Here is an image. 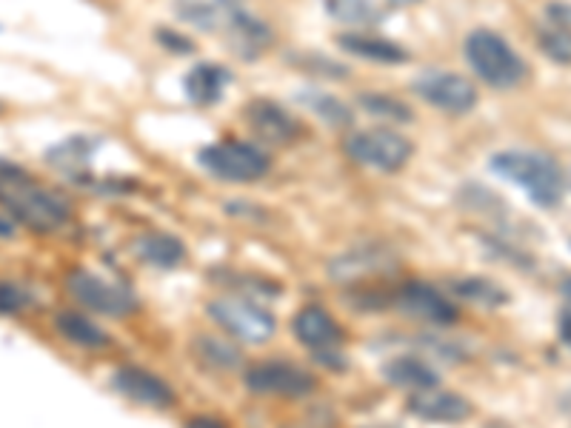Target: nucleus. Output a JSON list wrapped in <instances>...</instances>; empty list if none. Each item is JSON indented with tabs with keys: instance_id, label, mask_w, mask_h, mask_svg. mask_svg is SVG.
<instances>
[{
	"instance_id": "f03ea898",
	"label": "nucleus",
	"mask_w": 571,
	"mask_h": 428,
	"mask_svg": "<svg viewBox=\"0 0 571 428\" xmlns=\"http://www.w3.org/2000/svg\"><path fill=\"white\" fill-rule=\"evenodd\" d=\"M492 172L509 183H517L532 203L549 209L563 197V172L557 160L543 152H526V149H509L497 152L489 160Z\"/></svg>"
},
{
	"instance_id": "20e7f679",
	"label": "nucleus",
	"mask_w": 571,
	"mask_h": 428,
	"mask_svg": "<svg viewBox=\"0 0 571 428\" xmlns=\"http://www.w3.org/2000/svg\"><path fill=\"white\" fill-rule=\"evenodd\" d=\"M200 163L209 175L232 180V183L260 180L272 166V160L263 149H257L252 143H240V140H223V143L206 146L200 152Z\"/></svg>"
},
{
	"instance_id": "c9c22d12",
	"label": "nucleus",
	"mask_w": 571,
	"mask_h": 428,
	"mask_svg": "<svg viewBox=\"0 0 571 428\" xmlns=\"http://www.w3.org/2000/svg\"><path fill=\"white\" fill-rule=\"evenodd\" d=\"M0 109H3V106H0Z\"/></svg>"
},
{
	"instance_id": "393cba45",
	"label": "nucleus",
	"mask_w": 571,
	"mask_h": 428,
	"mask_svg": "<svg viewBox=\"0 0 571 428\" xmlns=\"http://www.w3.org/2000/svg\"><path fill=\"white\" fill-rule=\"evenodd\" d=\"M452 289L463 300H469V303H477V306H500V303H506L509 300V294L503 292L500 286H494L489 280H454Z\"/></svg>"
},
{
	"instance_id": "a211bd4d",
	"label": "nucleus",
	"mask_w": 571,
	"mask_h": 428,
	"mask_svg": "<svg viewBox=\"0 0 571 428\" xmlns=\"http://www.w3.org/2000/svg\"><path fill=\"white\" fill-rule=\"evenodd\" d=\"M386 266H392V257L383 252L380 246H360L355 252L340 254L335 263L329 266V274L337 277V280H357L363 274L380 272Z\"/></svg>"
},
{
	"instance_id": "f8f14e48",
	"label": "nucleus",
	"mask_w": 571,
	"mask_h": 428,
	"mask_svg": "<svg viewBox=\"0 0 571 428\" xmlns=\"http://www.w3.org/2000/svg\"><path fill=\"white\" fill-rule=\"evenodd\" d=\"M295 329V337L312 349L315 354H323V351H332L335 354L340 349V340H343V331L337 326V320L329 312H323L320 306H306L300 309L292 323Z\"/></svg>"
},
{
	"instance_id": "b1692460",
	"label": "nucleus",
	"mask_w": 571,
	"mask_h": 428,
	"mask_svg": "<svg viewBox=\"0 0 571 428\" xmlns=\"http://www.w3.org/2000/svg\"><path fill=\"white\" fill-rule=\"evenodd\" d=\"M360 106L372 117L383 120V123H412L414 117V112L406 103H400V100L392 98V95H380V92H377V95L375 92L360 95Z\"/></svg>"
},
{
	"instance_id": "0eeeda50",
	"label": "nucleus",
	"mask_w": 571,
	"mask_h": 428,
	"mask_svg": "<svg viewBox=\"0 0 571 428\" xmlns=\"http://www.w3.org/2000/svg\"><path fill=\"white\" fill-rule=\"evenodd\" d=\"M209 314L217 326L246 343H266L275 334V317L243 297H220L209 303Z\"/></svg>"
},
{
	"instance_id": "5701e85b",
	"label": "nucleus",
	"mask_w": 571,
	"mask_h": 428,
	"mask_svg": "<svg viewBox=\"0 0 571 428\" xmlns=\"http://www.w3.org/2000/svg\"><path fill=\"white\" fill-rule=\"evenodd\" d=\"M229 40H232V46H235L240 55L257 58L260 52H266V49L272 46V32H269L266 23H260L255 15H249V18L243 20L235 32L229 35Z\"/></svg>"
},
{
	"instance_id": "2eb2a0df",
	"label": "nucleus",
	"mask_w": 571,
	"mask_h": 428,
	"mask_svg": "<svg viewBox=\"0 0 571 428\" xmlns=\"http://www.w3.org/2000/svg\"><path fill=\"white\" fill-rule=\"evenodd\" d=\"M397 303L403 312L414 314L420 320H429V323H452L457 312L454 306L437 292L434 286H426V283H409L403 286L400 294H397Z\"/></svg>"
},
{
	"instance_id": "f704fd0d",
	"label": "nucleus",
	"mask_w": 571,
	"mask_h": 428,
	"mask_svg": "<svg viewBox=\"0 0 571 428\" xmlns=\"http://www.w3.org/2000/svg\"><path fill=\"white\" fill-rule=\"evenodd\" d=\"M560 292H563V297H566V300L571 303V277L566 280V283H563V286H560Z\"/></svg>"
},
{
	"instance_id": "39448f33",
	"label": "nucleus",
	"mask_w": 571,
	"mask_h": 428,
	"mask_svg": "<svg viewBox=\"0 0 571 428\" xmlns=\"http://www.w3.org/2000/svg\"><path fill=\"white\" fill-rule=\"evenodd\" d=\"M346 152L360 166H369L375 172H400L412 160V143L394 129H363L346 140Z\"/></svg>"
},
{
	"instance_id": "ddd939ff",
	"label": "nucleus",
	"mask_w": 571,
	"mask_h": 428,
	"mask_svg": "<svg viewBox=\"0 0 571 428\" xmlns=\"http://www.w3.org/2000/svg\"><path fill=\"white\" fill-rule=\"evenodd\" d=\"M115 386L120 389V394H126L129 400H135L140 406H149V409H166L175 403V391L169 389L158 374L135 369V366L120 369L115 374Z\"/></svg>"
},
{
	"instance_id": "473e14b6",
	"label": "nucleus",
	"mask_w": 571,
	"mask_h": 428,
	"mask_svg": "<svg viewBox=\"0 0 571 428\" xmlns=\"http://www.w3.org/2000/svg\"><path fill=\"white\" fill-rule=\"evenodd\" d=\"M9 234H12V223L0 217V237H9Z\"/></svg>"
},
{
	"instance_id": "f257e3e1",
	"label": "nucleus",
	"mask_w": 571,
	"mask_h": 428,
	"mask_svg": "<svg viewBox=\"0 0 571 428\" xmlns=\"http://www.w3.org/2000/svg\"><path fill=\"white\" fill-rule=\"evenodd\" d=\"M0 209L32 232H58L69 203L15 163H0Z\"/></svg>"
},
{
	"instance_id": "6ab92c4d",
	"label": "nucleus",
	"mask_w": 571,
	"mask_h": 428,
	"mask_svg": "<svg viewBox=\"0 0 571 428\" xmlns=\"http://www.w3.org/2000/svg\"><path fill=\"white\" fill-rule=\"evenodd\" d=\"M135 252H138L140 260H146L152 266L172 269L183 260V243L172 234H143L135 243Z\"/></svg>"
},
{
	"instance_id": "f3484780",
	"label": "nucleus",
	"mask_w": 571,
	"mask_h": 428,
	"mask_svg": "<svg viewBox=\"0 0 571 428\" xmlns=\"http://www.w3.org/2000/svg\"><path fill=\"white\" fill-rule=\"evenodd\" d=\"M340 49H346L349 55L360 60H372V63H406L409 52L403 46H397L392 40L366 35V32H346L337 38Z\"/></svg>"
},
{
	"instance_id": "a878e982",
	"label": "nucleus",
	"mask_w": 571,
	"mask_h": 428,
	"mask_svg": "<svg viewBox=\"0 0 571 428\" xmlns=\"http://www.w3.org/2000/svg\"><path fill=\"white\" fill-rule=\"evenodd\" d=\"M303 103L320 115L329 126H349L352 123V109L343 103V100L332 98V95H323V92H306Z\"/></svg>"
},
{
	"instance_id": "9d476101",
	"label": "nucleus",
	"mask_w": 571,
	"mask_h": 428,
	"mask_svg": "<svg viewBox=\"0 0 571 428\" xmlns=\"http://www.w3.org/2000/svg\"><path fill=\"white\" fill-rule=\"evenodd\" d=\"M246 386L255 394H277V397H306L315 389V377L295 363H260L246 374Z\"/></svg>"
},
{
	"instance_id": "6e6552de",
	"label": "nucleus",
	"mask_w": 571,
	"mask_h": 428,
	"mask_svg": "<svg viewBox=\"0 0 571 428\" xmlns=\"http://www.w3.org/2000/svg\"><path fill=\"white\" fill-rule=\"evenodd\" d=\"M175 15L200 32L232 35L249 18V9L243 0H175Z\"/></svg>"
},
{
	"instance_id": "9b49d317",
	"label": "nucleus",
	"mask_w": 571,
	"mask_h": 428,
	"mask_svg": "<svg viewBox=\"0 0 571 428\" xmlns=\"http://www.w3.org/2000/svg\"><path fill=\"white\" fill-rule=\"evenodd\" d=\"M246 120L260 140L275 143V146H289L300 137V123L289 115L280 103L266 98H255L246 106Z\"/></svg>"
},
{
	"instance_id": "7c9ffc66",
	"label": "nucleus",
	"mask_w": 571,
	"mask_h": 428,
	"mask_svg": "<svg viewBox=\"0 0 571 428\" xmlns=\"http://www.w3.org/2000/svg\"><path fill=\"white\" fill-rule=\"evenodd\" d=\"M560 337H563L566 346H571V309L560 317Z\"/></svg>"
},
{
	"instance_id": "c756f323",
	"label": "nucleus",
	"mask_w": 571,
	"mask_h": 428,
	"mask_svg": "<svg viewBox=\"0 0 571 428\" xmlns=\"http://www.w3.org/2000/svg\"><path fill=\"white\" fill-rule=\"evenodd\" d=\"M546 18L549 23L554 26H560V29H569L571 32V3H563V0H554L546 6Z\"/></svg>"
},
{
	"instance_id": "dca6fc26",
	"label": "nucleus",
	"mask_w": 571,
	"mask_h": 428,
	"mask_svg": "<svg viewBox=\"0 0 571 428\" xmlns=\"http://www.w3.org/2000/svg\"><path fill=\"white\" fill-rule=\"evenodd\" d=\"M232 80V72L220 63H197L195 69H189V75L183 80L186 98L195 106H215L223 100V92Z\"/></svg>"
},
{
	"instance_id": "bb28decb",
	"label": "nucleus",
	"mask_w": 571,
	"mask_h": 428,
	"mask_svg": "<svg viewBox=\"0 0 571 428\" xmlns=\"http://www.w3.org/2000/svg\"><path fill=\"white\" fill-rule=\"evenodd\" d=\"M537 46L554 60V63H563L571 66V32L569 29H560V26H543L537 29Z\"/></svg>"
},
{
	"instance_id": "7ed1b4c3",
	"label": "nucleus",
	"mask_w": 571,
	"mask_h": 428,
	"mask_svg": "<svg viewBox=\"0 0 571 428\" xmlns=\"http://www.w3.org/2000/svg\"><path fill=\"white\" fill-rule=\"evenodd\" d=\"M463 52H466V60L474 69V75L486 80L492 89H514L529 75V66H526L523 55L492 29H474L466 38Z\"/></svg>"
},
{
	"instance_id": "412c9836",
	"label": "nucleus",
	"mask_w": 571,
	"mask_h": 428,
	"mask_svg": "<svg viewBox=\"0 0 571 428\" xmlns=\"http://www.w3.org/2000/svg\"><path fill=\"white\" fill-rule=\"evenodd\" d=\"M326 15L335 18L337 23L355 26V29L380 23L383 18L375 0H326Z\"/></svg>"
},
{
	"instance_id": "72a5a7b5",
	"label": "nucleus",
	"mask_w": 571,
	"mask_h": 428,
	"mask_svg": "<svg viewBox=\"0 0 571 428\" xmlns=\"http://www.w3.org/2000/svg\"><path fill=\"white\" fill-rule=\"evenodd\" d=\"M394 9H406V6H414V3H420V0H389Z\"/></svg>"
},
{
	"instance_id": "1a4fd4ad",
	"label": "nucleus",
	"mask_w": 571,
	"mask_h": 428,
	"mask_svg": "<svg viewBox=\"0 0 571 428\" xmlns=\"http://www.w3.org/2000/svg\"><path fill=\"white\" fill-rule=\"evenodd\" d=\"M66 289H69V294L78 300L80 306H86L92 312L109 314V317H123V314H129L135 309L132 294L115 286V283H109V280H100L98 274L92 272H80V269L69 272Z\"/></svg>"
},
{
	"instance_id": "4be33fe9",
	"label": "nucleus",
	"mask_w": 571,
	"mask_h": 428,
	"mask_svg": "<svg viewBox=\"0 0 571 428\" xmlns=\"http://www.w3.org/2000/svg\"><path fill=\"white\" fill-rule=\"evenodd\" d=\"M55 326H58L60 334H63L66 340H72L75 346H83V349L106 346V334H103L92 320H86V317L78 312H60L58 317H55Z\"/></svg>"
},
{
	"instance_id": "c85d7f7f",
	"label": "nucleus",
	"mask_w": 571,
	"mask_h": 428,
	"mask_svg": "<svg viewBox=\"0 0 571 428\" xmlns=\"http://www.w3.org/2000/svg\"><path fill=\"white\" fill-rule=\"evenodd\" d=\"M29 306V294L18 283L0 280V314H18Z\"/></svg>"
},
{
	"instance_id": "423d86ee",
	"label": "nucleus",
	"mask_w": 571,
	"mask_h": 428,
	"mask_svg": "<svg viewBox=\"0 0 571 428\" xmlns=\"http://www.w3.org/2000/svg\"><path fill=\"white\" fill-rule=\"evenodd\" d=\"M412 89L417 98L449 115H466L477 106V86L472 80L446 69H423L414 78Z\"/></svg>"
},
{
	"instance_id": "aec40b11",
	"label": "nucleus",
	"mask_w": 571,
	"mask_h": 428,
	"mask_svg": "<svg viewBox=\"0 0 571 428\" xmlns=\"http://www.w3.org/2000/svg\"><path fill=\"white\" fill-rule=\"evenodd\" d=\"M386 377L392 380L394 386H403V389H432L437 386V374H434L423 360L417 357H397L394 363L386 366Z\"/></svg>"
},
{
	"instance_id": "cd10ccee",
	"label": "nucleus",
	"mask_w": 571,
	"mask_h": 428,
	"mask_svg": "<svg viewBox=\"0 0 571 428\" xmlns=\"http://www.w3.org/2000/svg\"><path fill=\"white\" fill-rule=\"evenodd\" d=\"M197 357L206 360L212 369H235L240 363V354L235 351V346L217 340V337H200L197 340Z\"/></svg>"
},
{
	"instance_id": "2f4dec72",
	"label": "nucleus",
	"mask_w": 571,
	"mask_h": 428,
	"mask_svg": "<svg viewBox=\"0 0 571 428\" xmlns=\"http://www.w3.org/2000/svg\"><path fill=\"white\" fill-rule=\"evenodd\" d=\"M186 428H223L220 423H215L212 417H197V420H192Z\"/></svg>"
},
{
	"instance_id": "4468645a",
	"label": "nucleus",
	"mask_w": 571,
	"mask_h": 428,
	"mask_svg": "<svg viewBox=\"0 0 571 428\" xmlns=\"http://www.w3.org/2000/svg\"><path fill=\"white\" fill-rule=\"evenodd\" d=\"M409 411L420 420H432V423H460L472 414L469 400H463L454 391L440 389H420L409 397Z\"/></svg>"
}]
</instances>
